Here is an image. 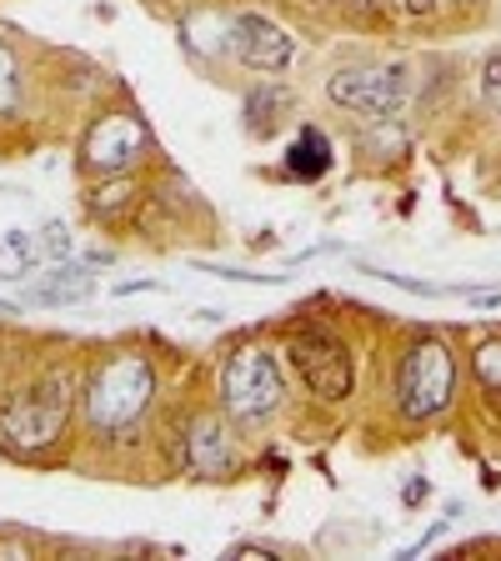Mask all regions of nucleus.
Listing matches in <instances>:
<instances>
[{
	"mask_svg": "<svg viewBox=\"0 0 501 561\" xmlns=\"http://www.w3.org/2000/svg\"><path fill=\"white\" fill-rule=\"evenodd\" d=\"M76 397H81V376L70 366H50L31 386H21L5 411H0V446L11 456H41L66 436L70 416H76Z\"/></svg>",
	"mask_w": 501,
	"mask_h": 561,
	"instance_id": "obj_1",
	"label": "nucleus"
},
{
	"mask_svg": "<svg viewBox=\"0 0 501 561\" xmlns=\"http://www.w3.org/2000/svg\"><path fill=\"white\" fill-rule=\"evenodd\" d=\"M81 397H86V426H91L95 436L136 432L140 416H146L156 401L151 356H140V351H111L105 362L91 366Z\"/></svg>",
	"mask_w": 501,
	"mask_h": 561,
	"instance_id": "obj_2",
	"label": "nucleus"
},
{
	"mask_svg": "<svg viewBox=\"0 0 501 561\" xmlns=\"http://www.w3.org/2000/svg\"><path fill=\"white\" fill-rule=\"evenodd\" d=\"M456 401V351L442 336H417L397 366L401 421H436Z\"/></svg>",
	"mask_w": 501,
	"mask_h": 561,
	"instance_id": "obj_3",
	"label": "nucleus"
},
{
	"mask_svg": "<svg viewBox=\"0 0 501 561\" xmlns=\"http://www.w3.org/2000/svg\"><path fill=\"white\" fill-rule=\"evenodd\" d=\"M286 407V371L271 346H236L221 366V411L236 426L266 421Z\"/></svg>",
	"mask_w": 501,
	"mask_h": 561,
	"instance_id": "obj_4",
	"label": "nucleus"
},
{
	"mask_svg": "<svg viewBox=\"0 0 501 561\" xmlns=\"http://www.w3.org/2000/svg\"><path fill=\"white\" fill-rule=\"evenodd\" d=\"M156 136L151 126L130 111V105H111L101 116H91V126L81 130V146H76V165L86 175H121L136 171L146 156H151Z\"/></svg>",
	"mask_w": 501,
	"mask_h": 561,
	"instance_id": "obj_5",
	"label": "nucleus"
},
{
	"mask_svg": "<svg viewBox=\"0 0 501 561\" xmlns=\"http://www.w3.org/2000/svg\"><path fill=\"white\" fill-rule=\"evenodd\" d=\"M411 95V70L407 66H341L331 70L327 101L366 121H391Z\"/></svg>",
	"mask_w": 501,
	"mask_h": 561,
	"instance_id": "obj_6",
	"label": "nucleus"
},
{
	"mask_svg": "<svg viewBox=\"0 0 501 561\" xmlns=\"http://www.w3.org/2000/svg\"><path fill=\"white\" fill-rule=\"evenodd\" d=\"M296 50L301 41L292 25H281L276 15L257 11V5H231V60H241L257 76H281V70H292Z\"/></svg>",
	"mask_w": 501,
	"mask_h": 561,
	"instance_id": "obj_7",
	"label": "nucleus"
},
{
	"mask_svg": "<svg viewBox=\"0 0 501 561\" xmlns=\"http://www.w3.org/2000/svg\"><path fill=\"white\" fill-rule=\"evenodd\" d=\"M286 356L301 371V381L311 386V397H321V401L351 397V356L337 336H327V331H296L286 341Z\"/></svg>",
	"mask_w": 501,
	"mask_h": 561,
	"instance_id": "obj_8",
	"label": "nucleus"
},
{
	"mask_svg": "<svg viewBox=\"0 0 501 561\" xmlns=\"http://www.w3.org/2000/svg\"><path fill=\"white\" fill-rule=\"evenodd\" d=\"M231 426H236V421L216 416V411H196V416L186 421V432H181V461H186L196 477H206V481L236 477L241 451H236Z\"/></svg>",
	"mask_w": 501,
	"mask_h": 561,
	"instance_id": "obj_9",
	"label": "nucleus"
},
{
	"mask_svg": "<svg viewBox=\"0 0 501 561\" xmlns=\"http://www.w3.org/2000/svg\"><path fill=\"white\" fill-rule=\"evenodd\" d=\"M86 210H91L101 226H121L130 221L140 210V186H136V175L121 171V175H95V186L91 196H86Z\"/></svg>",
	"mask_w": 501,
	"mask_h": 561,
	"instance_id": "obj_10",
	"label": "nucleus"
},
{
	"mask_svg": "<svg viewBox=\"0 0 501 561\" xmlns=\"http://www.w3.org/2000/svg\"><path fill=\"white\" fill-rule=\"evenodd\" d=\"M281 165H286V175H296V181H321V175L331 171V140L321 126H301V136L286 146V156H281Z\"/></svg>",
	"mask_w": 501,
	"mask_h": 561,
	"instance_id": "obj_11",
	"label": "nucleus"
},
{
	"mask_svg": "<svg viewBox=\"0 0 501 561\" xmlns=\"http://www.w3.org/2000/svg\"><path fill=\"white\" fill-rule=\"evenodd\" d=\"M286 111V91L281 85H251L246 91V101H241V116H246V130L251 136H271L276 130V116Z\"/></svg>",
	"mask_w": 501,
	"mask_h": 561,
	"instance_id": "obj_12",
	"label": "nucleus"
},
{
	"mask_svg": "<svg viewBox=\"0 0 501 561\" xmlns=\"http://www.w3.org/2000/svg\"><path fill=\"white\" fill-rule=\"evenodd\" d=\"M25 105V76H21V56H15L11 35L0 31V121H15Z\"/></svg>",
	"mask_w": 501,
	"mask_h": 561,
	"instance_id": "obj_13",
	"label": "nucleus"
},
{
	"mask_svg": "<svg viewBox=\"0 0 501 561\" xmlns=\"http://www.w3.org/2000/svg\"><path fill=\"white\" fill-rule=\"evenodd\" d=\"M91 271H76V266H60L56 276H46L41 286L31 291V301H41V306H60V301H81V296H91Z\"/></svg>",
	"mask_w": 501,
	"mask_h": 561,
	"instance_id": "obj_14",
	"label": "nucleus"
},
{
	"mask_svg": "<svg viewBox=\"0 0 501 561\" xmlns=\"http://www.w3.org/2000/svg\"><path fill=\"white\" fill-rule=\"evenodd\" d=\"M471 371H477L481 391H487L491 401H501V336L477 341V351H471Z\"/></svg>",
	"mask_w": 501,
	"mask_h": 561,
	"instance_id": "obj_15",
	"label": "nucleus"
},
{
	"mask_svg": "<svg viewBox=\"0 0 501 561\" xmlns=\"http://www.w3.org/2000/svg\"><path fill=\"white\" fill-rule=\"evenodd\" d=\"M481 101L491 105V116H501V50L481 60Z\"/></svg>",
	"mask_w": 501,
	"mask_h": 561,
	"instance_id": "obj_16",
	"label": "nucleus"
},
{
	"mask_svg": "<svg viewBox=\"0 0 501 561\" xmlns=\"http://www.w3.org/2000/svg\"><path fill=\"white\" fill-rule=\"evenodd\" d=\"M346 5L362 15V21H376V25L401 21V0H346Z\"/></svg>",
	"mask_w": 501,
	"mask_h": 561,
	"instance_id": "obj_17",
	"label": "nucleus"
},
{
	"mask_svg": "<svg viewBox=\"0 0 501 561\" xmlns=\"http://www.w3.org/2000/svg\"><path fill=\"white\" fill-rule=\"evenodd\" d=\"M70 251V236H66V226L60 221H50L46 226V241H41V256H66Z\"/></svg>",
	"mask_w": 501,
	"mask_h": 561,
	"instance_id": "obj_18",
	"label": "nucleus"
},
{
	"mask_svg": "<svg viewBox=\"0 0 501 561\" xmlns=\"http://www.w3.org/2000/svg\"><path fill=\"white\" fill-rule=\"evenodd\" d=\"M436 11H442V0H401V15H407V21H432Z\"/></svg>",
	"mask_w": 501,
	"mask_h": 561,
	"instance_id": "obj_19",
	"label": "nucleus"
},
{
	"mask_svg": "<svg viewBox=\"0 0 501 561\" xmlns=\"http://www.w3.org/2000/svg\"><path fill=\"white\" fill-rule=\"evenodd\" d=\"M446 11H477V5H487V0H442Z\"/></svg>",
	"mask_w": 501,
	"mask_h": 561,
	"instance_id": "obj_20",
	"label": "nucleus"
}]
</instances>
